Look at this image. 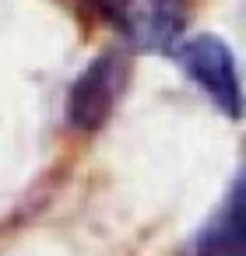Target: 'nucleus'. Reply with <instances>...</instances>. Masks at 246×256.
Listing matches in <instances>:
<instances>
[{
	"label": "nucleus",
	"mask_w": 246,
	"mask_h": 256,
	"mask_svg": "<svg viewBox=\"0 0 246 256\" xmlns=\"http://www.w3.org/2000/svg\"><path fill=\"white\" fill-rule=\"evenodd\" d=\"M179 64L193 78V84L200 92H207L211 102L225 116H232V120L242 116V88H239L235 56H232V50L218 36H211V32L190 36L179 46Z\"/></svg>",
	"instance_id": "obj_1"
},
{
	"label": "nucleus",
	"mask_w": 246,
	"mask_h": 256,
	"mask_svg": "<svg viewBox=\"0 0 246 256\" xmlns=\"http://www.w3.org/2000/svg\"><path fill=\"white\" fill-rule=\"evenodd\" d=\"M123 81H127V60L120 53L95 56L78 74V81L71 84V95H67V120H71V126L81 130V134L102 130L109 123L113 109H116Z\"/></svg>",
	"instance_id": "obj_2"
},
{
	"label": "nucleus",
	"mask_w": 246,
	"mask_h": 256,
	"mask_svg": "<svg viewBox=\"0 0 246 256\" xmlns=\"http://www.w3.org/2000/svg\"><path fill=\"white\" fill-rule=\"evenodd\" d=\"M99 11L144 50H172L186 22V0H99Z\"/></svg>",
	"instance_id": "obj_3"
},
{
	"label": "nucleus",
	"mask_w": 246,
	"mask_h": 256,
	"mask_svg": "<svg viewBox=\"0 0 246 256\" xmlns=\"http://www.w3.org/2000/svg\"><path fill=\"white\" fill-rule=\"evenodd\" d=\"M242 176H235L232 193L218 207V214L204 224V232L193 242V256H246L242 238Z\"/></svg>",
	"instance_id": "obj_4"
}]
</instances>
